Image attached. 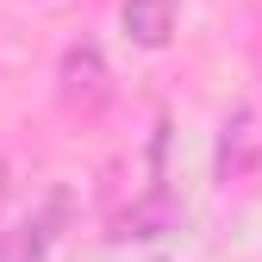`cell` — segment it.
Masks as SVG:
<instances>
[{"instance_id": "cell-1", "label": "cell", "mask_w": 262, "mask_h": 262, "mask_svg": "<svg viewBox=\"0 0 262 262\" xmlns=\"http://www.w3.org/2000/svg\"><path fill=\"white\" fill-rule=\"evenodd\" d=\"M62 219H69V193H50L44 212H31V219H19V225L0 231V262H44Z\"/></svg>"}, {"instance_id": "cell-2", "label": "cell", "mask_w": 262, "mask_h": 262, "mask_svg": "<svg viewBox=\"0 0 262 262\" xmlns=\"http://www.w3.org/2000/svg\"><path fill=\"white\" fill-rule=\"evenodd\" d=\"M56 81H62V100H69V106H100L106 100V62H100V50L75 44L69 56H62Z\"/></svg>"}, {"instance_id": "cell-3", "label": "cell", "mask_w": 262, "mask_h": 262, "mask_svg": "<svg viewBox=\"0 0 262 262\" xmlns=\"http://www.w3.org/2000/svg\"><path fill=\"white\" fill-rule=\"evenodd\" d=\"M119 19H125V38L144 50H162L175 38V0H125Z\"/></svg>"}, {"instance_id": "cell-4", "label": "cell", "mask_w": 262, "mask_h": 262, "mask_svg": "<svg viewBox=\"0 0 262 262\" xmlns=\"http://www.w3.org/2000/svg\"><path fill=\"white\" fill-rule=\"evenodd\" d=\"M175 225H181V206L169 200V193H150V200H138L119 219L113 237H162V231H175Z\"/></svg>"}, {"instance_id": "cell-5", "label": "cell", "mask_w": 262, "mask_h": 262, "mask_svg": "<svg viewBox=\"0 0 262 262\" xmlns=\"http://www.w3.org/2000/svg\"><path fill=\"white\" fill-rule=\"evenodd\" d=\"M0 200H7V169H0Z\"/></svg>"}]
</instances>
